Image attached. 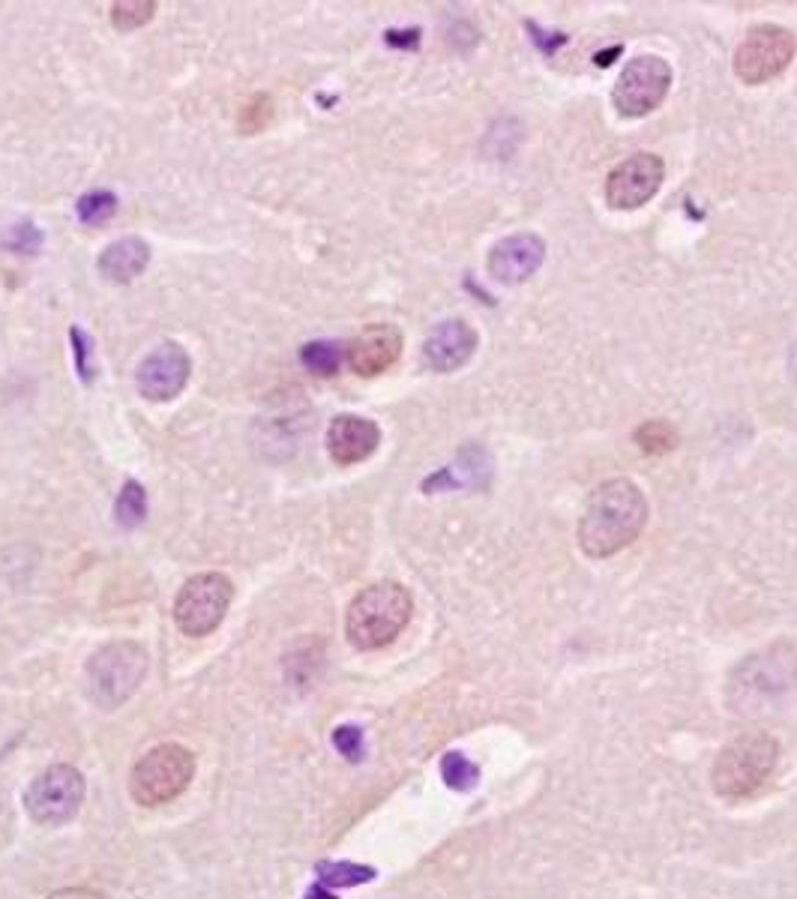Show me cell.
I'll return each instance as SVG.
<instances>
[{
    "label": "cell",
    "instance_id": "6da1fadb",
    "mask_svg": "<svg viewBox=\"0 0 797 899\" xmlns=\"http://www.w3.org/2000/svg\"><path fill=\"white\" fill-rule=\"evenodd\" d=\"M648 525V498L632 480H606L588 495L579 519V546L588 558H611Z\"/></svg>",
    "mask_w": 797,
    "mask_h": 899
},
{
    "label": "cell",
    "instance_id": "7a4b0ae2",
    "mask_svg": "<svg viewBox=\"0 0 797 899\" xmlns=\"http://www.w3.org/2000/svg\"><path fill=\"white\" fill-rule=\"evenodd\" d=\"M415 611V599L399 582H378L363 588L348 606L345 630L354 648L360 651H378L408 627Z\"/></svg>",
    "mask_w": 797,
    "mask_h": 899
},
{
    "label": "cell",
    "instance_id": "3957f363",
    "mask_svg": "<svg viewBox=\"0 0 797 899\" xmlns=\"http://www.w3.org/2000/svg\"><path fill=\"white\" fill-rule=\"evenodd\" d=\"M779 759V744L767 732H741L720 750L711 767V786L720 797L741 801L765 786Z\"/></svg>",
    "mask_w": 797,
    "mask_h": 899
},
{
    "label": "cell",
    "instance_id": "277c9868",
    "mask_svg": "<svg viewBox=\"0 0 797 899\" xmlns=\"http://www.w3.org/2000/svg\"><path fill=\"white\" fill-rule=\"evenodd\" d=\"M797 683V651L788 641H777L765 651L746 657L728 683V704L737 713L762 711V704L777 702Z\"/></svg>",
    "mask_w": 797,
    "mask_h": 899
},
{
    "label": "cell",
    "instance_id": "5b68a950",
    "mask_svg": "<svg viewBox=\"0 0 797 899\" xmlns=\"http://www.w3.org/2000/svg\"><path fill=\"white\" fill-rule=\"evenodd\" d=\"M147 672V654L138 641H112L87 662V687L103 711H114L133 699Z\"/></svg>",
    "mask_w": 797,
    "mask_h": 899
},
{
    "label": "cell",
    "instance_id": "8992f818",
    "mask_svg": "<svg viewBox=\"0 0 797 899\" xmlns=\"http://www.w3.org/2000/svg\"><path fill=\"white\" fill-rule=\"evenodd\" d=\"M196 774V759L187 746L162 744L141 755L129 776V795L135 804L159 806L175 801L189 788Z\"/></svg>",
    "mask_w": 797,
    "mask_h": 899
},
{
    "label": "cell",
    "instance_id": "52a82bcc",
    "mask_svg": "<svg viewBox=\"0 0 797 899\" xmlns=\"http://www.w3.org/2000/svg\"><path fill=\"white\" fill-rule=\"evenodd\" d=\"M234 597V585L222 573H198L175 599V620L183 636L201 639L222 624Z\"/></svg>",
    "mask_w": 797,
    "mask_h": 899
},
{
    "label": "cell",
    "instance_id": "ba28073f",
    "mask_svg": "<svg viewBox=\"0 0 797 899\" xmlns=\"http://www.w3.org/2000/svg\"><path fill=\"white\" fill-rule=\"evenodd\" d=\"M672 87V66L660 54L632 58L615 82L611 103L621 117H644L663 103Z\"/></svg>",
    "mask_w": 797,
    "mask_h": 899
},
{
    "label": "cell",
    "instance_id": "9c48e42d",
    "mask_svg": "<svg viewBox=\"0 0 797 899\" xmlns=\"http://www.w3.org/2000/svg\"><path fill=\"white\" fill-rule=\"evenodd\" d=\"M797 52V36L779 24H758L735 52V75L744 84H765L786 70Z\"/></svg>",
    "mask_w": 797,
    "mask_h": 899
},
{
    "label": "cell",
    "instance_id": "30bf717a",
    "mask_svg": "<svg viewBox=\"0 0 797 899\" xmlns=\"http://www.w3.org/2000/svg\"><path fill=\"white\" fill-rule=\"evenodd\" d=\"M84 801V776L73 765H52L42 771L24 795L28 816L36 825H66Z\"/></svg>",
    "mask_w": 797,
    "mask_h": 899
},
{
    "label": "cell",
    "instance_id": "8fae6325",
    "mask_svg": "<svg viewBox=\"0 0 797 899\" xmlns=\"http://www.w3.org/2000/svg\"><path fill=\"white\" fill-rule=\"evenodd\" d=\"M665 166L657 154H632L621 166L611 168L606 180V201L615 210H636L648 205L663 187Z\"/></svg>",
    "mask_w": 797,
    "mask_h": 899
},
{
    "label": "cell",
    "instance_id": "7c38bea8",
    "mask_svg": "<svg viewBox=\"0 0 797 899\" xmlns=\"http://www.w3.org/2000/svg\"><path fill=\"white\" fill-rule=\"evenodd\" d=\"M189 373H192L189 354L177 342H166L138 366V390L150 403H168L187 387Z\"/></svg>",
    "mask_w": 797,
    "mask_h": 899
},
{
    "label": "cell",
    "instance_id": "4fadbf2b",
    "mask_svg": "<svg viewBox=\"0 0 797 899\" xmlns=\"http://www.w3.org/2000/svg\"><path fill=\"white\" fill-rule=\"evenodd\" d=\"M546 261V243L537 234H510L489 252V276L501 285L528 282Z\"/></svg>",
    "mask_w": 797,
    "mask_h": 899
},
{
    "label": "cell",
    "instance_id": "5bb4252c",
    "mask_svg": "<svg viewBox=\"0 0 797 899\" xmlns=\"http://www.w3.org/2000/svg\"><path fill=\"white\" fill-rule=\"evenodd\" d=\"M348 366L363 378L387 373L402 354V333L394 324H373L348 342Z\"/></svg>",
    "mask_w": 797,
    "mask_h": 899
},
{
    "label": "cell",
    "instance_id": "9a60e30c",
    "mask_svg": "<svg viewBox=\"0 0 797 899\" xmlns=\"http://www.w3.org/2000/svg\"><path fill=\"white\" fill-rule=\"evenodd\" d=\"M476 331L462 318L441 321L423 345V360L432 373H455L476 352Z\"/></svg>",
    "mask_w": 797,
    "mask_h": 899
},
{
    "label": "cell",
    "instance_id": "2e32d148",
    "mask_svg": "<svg viewBox=\"0 0 797 899\" xmlns=\"http://www.w3.org/2000/svg\"><path fill=\"white\" fill-rule=\"evenodd\" d=\"M378 445H381V429L357 414H342L327 429V450L333 462L339 466H357L363 459H369Z\"/></svg>",
    "mask_w": 797,
    "mask_h": 899
},
{
    "label": "cell",
    "instance_id": "e0dca14e",
    "mask_svg": "<svg viewBox=\"0 0 797 899\" xmlns=\"http://www.w3.org/2000/svg\"><path fill=\"white\" fill-rule=\"evenodd\" d=\"M147 264H150V247L141 238L117 240L99 255V273L108 282H120V285L141 276Z\"/></svg>",
    "mask_w": 797,
    "mask_h": 899
},
{
    "label": "cell",
    "instance_id": "ac0fdd59",
    "mask_svg": "<svg viewBox=\"0 0 797 899\" xmlns=\"http://www.w3.org/2000/svg\"><path fill=\"white\" fill-rule=\"evenodd\" d=\"M318 879L324 888H354V885H366L375 879L373 867H360V864H342V860H322L318 867Z\"/></svg>",
    "mask_w": 797,
    "mask_h": 899
},
{
    "label": "cell",
    "instance_id": "d6986e66",
    "mask_svg": "<svg viewBox=\"0 0 797 899\" xmlns=\"http://www.w3.org/2000/svg\"><path fill=\"white\" fill-rule=\"evenodd\" d=\"M145 513H147L145 487L135 483V480H126L124 489H120V495L114 501V519H117V525L120 527L141 525V522H145Z\"/></svg>",
    "mask_w": 797,
    "mask_h": 899
},
{
    "label": "cell",
    "instance_id": "ffe728a7",
    "mask_svg": "<svg viewBox=\"0 0 797 899\" xmlns=\"http://www.w3.org/2000/svg\"><path fill=\"white\" fill-rule=\"evenodd\" d=\"M636 445L642 447L644 453L663 456L678 447V429L669 420H648L636 429Z\"/></svg>",
    "mask_w": 797,
    "mask_h": 899
},
{
    "label": "cell",
    "instance_id": "44dd1931",
    "mask_svg": "<svg viewBox=\"0 0 797 899\" xmlns=\"http://www.w3.org/2000/svg\"><path fill=\"white\" fill-rule=\"evenodd\" d=\"M441 776H444L447 786L455 788V792H471L476 786V780H480V767L474 762H468L462 753H447L441 759Z\"/></svg>",
    "mask_w": 797,
    "mask_h": 899
},
{
    "label": "cell",
    "instance_id": "7402d4cb",
    "mask_svg": "<svg viewBox=\"0 0 797 899\" xmlns=\"http://www.w3.org/2000/svg\"><path fill=\"white\" fill-rule=\"evenodd\" d=\"M156 3L154 0H120L112 7V24L117 31H135L154 19Z\"/></svg>",
    "mask_w": 797,
    "mask_h": 899
},
{
    "label": "cell",
    "instance_id": "603a6c76",
    "mask_svg": "<svg viewBox=\"0 0 797 899\" xmlns=\"http://www.w3.org/2000/svg\"><path fill=\"white\" fill-rule=\"evenodd\" d=\"M270 121H273V100L268 94L249 96L247 105L238 114V126L243 135H255L261 129H268Z\"/></svg>",
    "mask_w": 797,
    "mask_h": 899
},
{
    "label": "cell",
    "instance_id": "cb8c5ba5",
    "mask_svg": "<svg viewBox=\"0 0 797 899\" xmlns=\"http://www.w3.org/2000/svg\"><path fill=\"white\" fill-rule=\"evenodd\" d=\"M75 207H78V219H82L84 226H99V222L114 217L117 198H114L108 189H94V192H87V196L78 198V205Z\"/></svg>",
    "mask_w": 797,
    "mask_h": 899
},
{
    "label": "cell",
    "instance_id": "d4e9b609",
    "mask_svg": "<svg viewBox=\"0 0 797 899\" xmlns=\"http://www.w3.org/2000/svg\"><path fill=\"white\" fill-rule=\"evenodd\" d=\"M301 360L310 373L327 378L339 369V348L331 342H310V345H303Z\"/></svg>",
    "mask_w": 797,
    "mask_h": 899
},
{
    "label": "cell",
    "instance_id": "484cf974",
    "mask_svg": "<svg viewBox=\"0 0 797 899\" xmlns=\"http://www.w3.org/2000/svg\"><path fill=\"white\" fill-rule=\"evenodd\" d=\"M333 746L339 750L345 759H360L363 753V732L357 729V725H339L336 732H333Z\"/></svg>",
    "mask_w": 797,
    "mask_h": 899
},
{
    "label": "cell",
    "instance_id": "4316f807",
    "mask_svg": "<svg viewBox=\"0 0 797 899\" xmlns=\"http://www.w3.org/2000/svg\"><path fill=\"white\" fill-rule=\"evenodd\" d=\"M7 247L15 249V252H28V255H33V252L40 249V231H36L31 222L15 226L12 228V238L7 240Z\"/></svg>",
    "mask_w": 797,
    "mask_h": 899
},
{
    "label": "cell",
    "instance_id": "83f0119b",
    "mask_svg": "<svg viewBox=\"0 0 797 899\" xmlns=\"http://www.w3.org/2000/svg\"><path fill=\"white\" fill-rule=\"evenodd\" d=\"M73 352H75V366H78V375L84 378V384H91V378H94V366L87 363V352H91V339L84 336L78 327H73Z\"/></svg>",
    "mask_w": 797,
    "mask_h": 899
},
{
    "label": "cell",
    "instance_id": "f1b7e54d",
    "mask_svg": "<svg viewBox=\"0 0 797 899\" xmlns=\"http://www.w3.org/2000/svg\"><path fill=\"white\" fill-rule=\"evenodd\" d=\"M49 899H103V893H96V890H87V888H66V890H57V893H52Z\"/></svg>",
    "mask_w": 797,
    "mask_h": 899
},
{
    "label": "cell",
    "instance_id": "f546056e",
    "mask_svg": "<svg viewBox=\"0 0 797 899\" xmlns=\"http://www.w3.org/2000/svg\"><path fill=\"white\" fill-rule=\"evenodd\" d=\"M306 899H336V897H333L331 890L324 888V885H315V888H310Z\"/></svg>",
    "mask_w": 797,
    "mask_h": 899
},
{
    "label": "cell",
    "instance_id": "4dcf8cb0",
    "mask_svg": "<svg viewBox=\"0 0 797 899\" xmlns=\"http://www.w3.org/2000/svg\"><path fill=\"white\" fill-rule=\"evenodd\" d=\"M788 373H791V381L797 384V342L791 345V354H788Z\"/></svg>",
    "mask_w": 797,
    "mask_h": 899
}]
</instances>
